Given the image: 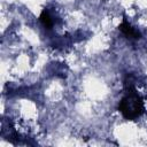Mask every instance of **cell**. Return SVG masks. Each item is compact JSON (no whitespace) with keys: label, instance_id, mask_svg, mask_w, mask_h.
I'll use <instances>...</instances> for the list:
<instances>
[{"label":"cell","instance_id":"cell-1","mask_svg":"<svg viewBox=\"0 0 147 147\" xmlns=\"http://www.w3.org/2000/svg\"><path fill=\"white\" fill-rule=\"evenodd\" d=\"M118 110L125 119L134 121L144 113V101L136 90L125 91V95L118 103Z\"/></svg>","mask_w":147,"mask_h":147},{"label":"cell","instance_id":"cell-2","mask_svg":"<svg viewBox=\"0 0 147 147\" xmlns=\"http://www.w3.org/2000/svg\"><path fill=\"white\" fill-rule=\"evenodd\" d=\"M118 29H119V31H121L127 39L137 40V39H140V38H141V33H140L138 30H136V29L126 21V18L123 20V22L119 24Z\"/></svg>","mask_w":147,"mask_h":147},{"label":"cell","instance_id":"cell-3","mask_svg":"<svg viewBox=\"0 0 147 147\" xmlns=\"http://www.w3.org/2000/svg\"><path fill=\"white\" fill-rule=\"evenodd\" d=\"M39 20H40V22L42 23V25H44L45 28H47V29H51V26L53 25V22H52L51 15H49L48 10H46V9H44V10L41 11Z\"/></svg>","mask_w":147,"mask_h":147}]
</instances>
